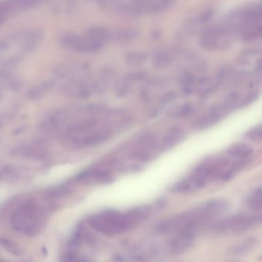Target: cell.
Returning a JSON list of instances; mask_svg holds the SVG:
<instances>
[{
    "label": "cell",
    "instance_id": "cell-1",
    "mask_svg": "<svg viewBox=\"0 0 262 262\" xmlns=\"http://www.w3.org/2000/svg\"><path fill=\"white\" fill-rule=\"evenodd\" d=\"M130 123L129 118L103 114H89L87 116L69 118L58 114L56 130L68 146L75 149H85L102 145L124 130Z\"/></svg>",
    "mask_w": 262,
    "mask_h": 262
},
{
    "label": "cell",
    "instance_id": "cell-2",
    "mask_svg": "<svg viewBox=\"0 0 262 262\" xmlns=\"http://www.w3.org/2000/svg\"><path fill=\"white\" fill-rule=\"evenodd\" d=\"M149 215V209L145 207L136 208L126 212L106 210L91 216L89 224L94 230L104 235H120L141 224Z\"/></svg>",
    "mask_w": 262,
    "mask_h": 262
},
{
    "label": "cell",
    "instance_id": "cell-3",
    "mask_svg": "<svg viewBox=\"0 0 262 262\" xmlns=\"http://www.w3.org/2000/svg\"><path fill=\"white\" fill-rule=\"evenodd\" d=\"M11 223L17 232L32 236L42 229L45 223L44 212L35 203H23L14 212Z\"/></svg>",
    "mask_w": 262,
    "mask_h": 262
},
{
    "label": "cell",
    "instance_id": "cell-4",
    "mask_svg": "<svg viewBox=\"0 0 262 262\" xmlns=\"http://www.w3.org/2000/svg\"><path fill=\"white\" fill-rule=\"evenodd\" d=\"M262 224V215H246L238 214L228 217L217 223L215 227V232L220 234L244 233L252 228Z\"/></svg>",
    "mask_w": 262,
    "mask_h": 262
},
{
    "label": "cell",
    "instance_id": "cell-5",
    "mask_svg": "<svg viewBox=\"0 0 262 262\" xmlns=\"http://www.w3.org/2000/svg\"><path fill=\"white\" fill-rule=\"evenodd\" d=\"M253 153V149L246 143H236L228 149L227 154L230 158L236 160H246Z\"/></svg>",
    "mask_w": 262,
    "mask_h": 262
},
{
    "label": "cell",
    "instance_id": "cell-6",
    "mask_svg": "<svg viewBox=\"0 0 262 262\" xmlns=\"http://www.w3.org/2000/svg\"><path fill=\"white\" fill-rule=\"evenodd\" d=\"M258 244V241L255 238H249L242 243H238L236 246H233L229 250L230 254L233 256H243L252 252Z\"/></svg>",
    "mask_w": 262,
    "mask_h": 262
},
{
    "label": "cell",
    "instance_id": "cell-7",
    "mask_svg": "<svg viewBox=\"0 0 262 262\" xmlns=\"http://www.w3.org/2000/svg\"><path fill=\"white\" fill-rule=\"evenodd\" d=\"M248 207L255 212L262 211V186L252 191L247 198Z\"/></svg>",
    "mask_w": 262,
    "mask_h": 262
},
{
    "label": "cell",
    "instance_id": "cell-8",
    "mask_svg": "<svg viewBox=\"0 0 262 262\" xmlns=\"http://www.w3.org/2000/svg\"><path fill=\"white\" fill-rule=\"evenodd\" d=\"M245 137L251 141H260L262 140V125L251 128L245 133Z\"/></svg>",
    "mask_w": 262,
    "mask_h": 262
}]
</instances>
